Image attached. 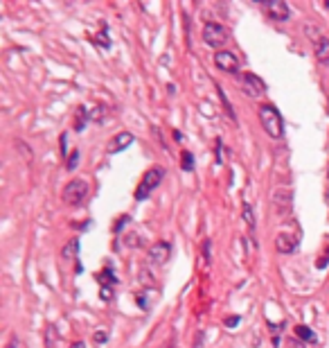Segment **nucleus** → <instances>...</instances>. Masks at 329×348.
<instances>
[{
	"instance_id": "f257e3e1",
	"label": "nucleus",
	"mask_w": 329,
	"mask_h": 348,
	"mask_svg": "<svg viewBox=\"0 0 329 348\" xmlns=\"http://www.w3.org/2000/svg\"><path fill=\"white\" fill-rule=\"evenodd\" d=\"M259 122L264 127V131L270 138H282L284 134V124H282V116L273 104H264L259 109Z\"/></svg>"
},
{
	"instance_id": "f03ea898",
	"label": "nucleus",
	"mask_w": 329,
	"mask_h": 348,
	"mask_svg": "<svg viewBox=\"0 0 329 348\" xmlns=\"http://www.w3.org/2000/svg\"><path fill=\"white\" fill-rule=\"evenodd\" d=\"M163 179H164V170H163V167H151V170H147V172H144V177H142V181H140V186L135 188V199L144 201L153 192V190H156L160 183H163Z\"/></svg>"
},
{
	"instance_id": "7ed1b4c3",
	"label": "nucleus",
	"mask_w": 329,
	"mask_h": 348,
	"mask_svg": "<svg viewBox=\"0 0 329 348\" xmlns=\"http://www.w3.org/2000/svg\"><path fill=\"white\" fill-rule=\"evenodd\" d=\"M88 195V183L83 179H72L68 186L63 188V201L70 204V206H79Z\"/></svg>"
},
{
	"instance_id": "20e7f679",
	"label": "nucleus",
	"mask_w": 329,
	"mask_h": 348,
	"mask_svg": "<svg viewBox=\"0 0 329 348\" xmlns=\"http://www.w3.org/2000/svg\"><path fill=\"white\" fill-rule=\"evenodd\" d=\"M203 41L212 47H221L228 41V32H226V27L221 23L210 21V23H206V27H203Z\"/></svg>"
},
{
	"instance_id": "39448f33",
	"label": "nucleus",
	"mask_w": 329,
	"mask_h": 348,
	"mask_svg": "<svg viewBox=\"0 0 329 348\" xmlns=\"http://www.w3.org/2000/svg\"><path fill=\"white\" fill-rule=\"evenodd\" d=\"M241 82H244V91H246L248 95H253V97H259V95L266 93L264 79H262L259 75H255V72H244Z\"/></svg>"
},
{
	"instance_id": "423d86ee",
	"label": "nucleus",
	"mask_w": 329,
	"mask_h": 348,
	"mask_svg": "<svg viewBox=\"0 0 329 348\" xmlns=\"http://www.w3.org/2000/svg\"><path fill=\"white\" fill-rule=\"evenodd\" d=\"M214 64H217L219 70H224V72L239 70V59H237V54L230 52V50H221V52L214 54Z\"/></svg>"
},
{
	"instance_id": "0eeeda50",
	"label": "nucleus",
	"mask_w": 329,
	"mask_h": 348,
	"mask_svg": "<svg viewBox=\"0 0 329 348\" xmlns=\"http://www.w3.org/2000/svg\"><path fill=\"white\" fill-rule=\"evenodd\" d=\"M298 244H300V240H298V235H293V233H280V235L275 237V249L284 255L295 254Z\"/></svg>"
},
{
	"instance_id": "6e6552de",
	"label": "nucleus",
	"mask_w": 329,
	"mask_h": 348,
	"mask_svg": "<svg viewBox=\"0 0 329 348\" xmlns=\"http://www.w3.org/2000/svg\"><path fill=\"white\" fill-rule=\"evenodd\" d=\"M131 142H133V134L131 131H120L118 136H113L111 140H108V154H120L124 152V149L129 147Z\"/></svg>"
},
{
	"instance_id": "1a4fd4ad",
	"label": "nucleus",
	"mask_w": 329,
	"mask_h": 348,
	"mask_svg": "<svg viewBox=\"0 0 329 348\" xmlns=\"http://www.w3.org/2000/svg\"><path fill=\"white\" fill-rule=\"evenodd\" d=\"M171 255V244L169 242H156L151 249H149V258L156 265H164Z\"/></svg>"
},
{
	"instance_id": "9d476101",
	"label": "nucleus",
	"mask_w": 329,
	"mask_h": 348,
	"mask_svg": "<svg viewBox=\"0 0 329 348\" xmlns=\"http://www.w3.org/2000/svg\"><path fill=\"white\" fill-rule=\"evenodd\" d=\"M268 16L273 18V21H288V16H291V9H288L287 2H282V0H275V2H270V5H268Z\"/></svg>"
},
{
	"instance_id": "9b49d317",
	"label": "nucleus",
	"mask_w": 329,
	"mask_h": 348,
	"mask_svg": "<svg viewBox=\"0 0 329 348\" xmlns=\"http://www.w3.org/2000/svg\"><path fill=\"white\" fill-rule=\"evenodd\" d=\"M316 57H318V61L329 64V39L327 36H320L316 41Z\"/></svg>"
},
{
	"instance_id": "f8f14e48",
	"label": "nucleus",
	"mask_w": 329,
	"mask_h": 348,
	"mask_svg": "<svg viewBox=\"0 0 329 348\" xmlns=\"http://www.w3.org/2000/svg\"><path fill=\"white\" fill-rule=\"evenodd\" d=\"M86 120H90V111H86V106H79V109H77L75 131H83V127H86Z\"/></svg>"
},
{
	"instance_id": "ddd939ff",
	"label": "nucleus",
	"mask_w": 329,
	"mask_h": 348,
	"mask_svg": "<svg viewBox=\"0 0 329 348\" xmlns=\"http://www.w3.org/2000/svg\"><path fill=\"white\" fill-rule=\"evenodd\" d=\"M295 335L300 339H305V342H313V332L311 328H307V325H295Z\"/></svg>"
},
{
	"instance_id": "4468645a",
	"label": "nucleus",
	"mask_w": 329,
	"mask_h": 348,
	"mask_svg": "<svg viewBox=\"0 0 329 348\" xmlns=\"http://www.w3.org/2000/svg\"><path fill=\"white\" fill-rule=\"evenodd\" d=\"M244 222L248 224V229H255V215H253L250 204H244Z\"/></svg>"
},
{
	"instance_id": "2eb2a0df",
	"label": "nucleus",
	"mask_w": 329,
	"mask_h": 348,
	"mask_svg": "<svg viewBox=\"0 0 329 348\" xmlns=\"http://www.w3.org/2000/svg\"><path fill=\"white\" fill-rule=\"evenodd\" d=\"M77 249H79V240L68 242L65 244V249H63V258H72V255H77Z\"/></svg>"
},
{
	"instance_id": "dca6fc26",
	"label": "nucleus",
	"mask_w": 329,
	"mask_h": 348,
	"mask_svg": "<svg viewBox=\"0 0 329 348\" xmlns=\"http://www.w3.org/2000/svg\"><path fill=\"white\" fill-rule=\"evenodd\" d=\"M183 170H185V172L194 170V156H192L189 152H183Z\"/></svg>"
},
{
	"instance_id": "f3484780",
	"label": "nucleus",
	"mask_w": 329,
	"mask_h": 348,
	"mask_svg": "<svg viewBox=\"0 0 329 348\" xmlns=\"http://www.w3.org/2000/svg\"><path fill=\"white\" fill-rule=\"evenodd\" d=\"M104 113H106L104 106H95L93 111H90V122H102V120H104Z\"/></svg>"
},
{
	"instance_id": "a211bd4d",
	"label": "nucleus",
	"mask_w": 329,
	"mask_h": 348,
	"mask_svg": "<svg viewBox=\"0 0 329 348\" xmlns=\"http://www.w3.org/2000/svg\"><path fill=\"white\" fill-rule=\"evenodd\" d=\"M217 93H219V97H221V102H224V106H226V113H228L230 118H235V111H232V106H230V102H228V97H226V93L219 89V86H217Z\"/></svg>"
},
{
	"instance_id": "6ab92c4d",
	"label": "nucleus",
	"mask_w": 329,
	"mask_h": 348,
	"mask_svg": "<svg viewBox=\"0 0 329 348\" xmlns=\"http://www.w3.org/2000/svg\"><path fill=\"white\" fill-rule=\"evenodd\" d=\"M100 296H102V301H111L113 299V285H102Z\"/></svg>"
},
{
	"instance_id": "aec40b11",
	"label": "nucleus",
	"mask_w": 329,
	"mask_h": 348,
	"mask_svg": "<svg viewBox=\"0 0 329 348\" xmlns=\"http://www.w3.org/2000/svg\"><path fill=\"white\" fill-rule=\"evenodd\" d=\"M97 278H100V280H108L111 285H115V283H118V278L113 276V272H111V269H104V272H102Z\"/></svg>"
},
{
	"instance_id": "412c9836",
	"label": "nucleus",
	"mask_w": 329,
	"mask_h": 348,
	"mask_svg": "<svg viewBox=\"0 0 329 348\" xmlns=\"http://www.w3.org/2000/svg\"><path fill=\"white\" fill-rule=\"evenodd\" d=\"M129 219H131L129 215H122V217H120L118 222H115V226H113V231H115V233H120V231H122V226H124V224H129Z\"/></svg>"
},
{
	"instance_id": "4be33fe9",
	"label": "nucleus",
	"mask_w": 329,
	"mask_h": 348,
	"mask_svg": "<svg viewBox=\"0 0 329 348\" xmlns=\"http://www.w3.org/2000/svg\"><path fill=\"white\" fill-rule=\"evenodd\" d=\"M77 161H79V152H72L70 156H68V165H65V167H68V170H75Z\"/></svg>"
},
{
	"instance_id": "5701e85b",
	"label": "nucleus",
	"mask_w": 329,
	"mask_h": 348,
	"mask_svg": "<svg viewBox=\"0 0 329 348\" xmlns=\"http://www.w3.org/2000/svg\"><path fill=\"white\" fill-rule=\"evenodd\" d=\"M106 339H108V335H106L104 330H97V332L93 335V342H95V344H104Z\"/></svg>"
},
{
	"instance_id": "b1692460",
	"label": "nucleus",
	"mask_w": 329,
	"mask_h": 348,
	"mask_svg": "<svg viewBox=\"0 0 329 348\" xmlns=\"http://www.w3.org/2000/svg\"><path fill=\"white\" fill-rule=\"evenodd\" d=\"M327 265H329V249H327V254H325L323 258L316 260V267H318V269H323V267H327Z\"/></svg>"
},
{
	"instance_id": "393cba45",
	"label": "nucleus",
	"mask_w": 329,
	"mask_h": 348,
	"mask_svg": "<svg viewBox=\"0 0 329 348\" xmlns=\"http://www.w3.org/2000/svg\"><path fill=\"white\" fill-rule=\"evenodd\" d=\"M59 142H61V154H68V145H65V142H68V134H61V138H59Z\"/></svg>"
},
{
	"instance_id": "a878e982",
	"label": "nucleus",
	"mask_w": 329,
	"mask_h": 348,
	"mask_svg": "<svg viewBox=\"0 0 329 348\" xmlns=\"http://www.w3.org/2000/svg\"><path fill=\"white\" fill-rule=\"evenodd\" d=\"M203 258H206V262H210V240L203 242Z\"/></svg>"
},
{
	"instance_id": "bb28decb",
	"label": "nucleus",
	"mask_w": 329,
	"mask_h": 348,
	"mask_svg": "<svg viewBox=\"0 0 329 348\" xmlns=\"http://www.w3.org/2000/svg\"><path fill=\"white\" fill-rule=\"evenodd\" d=\"M226 324H228V328H235V325L239 324V317H228L226 319Z\"/></svg>"
},
{
	"instance_id": "cd10ccee",
	"label": "nucleus",
	"mask_w": 329,
	"mask_h": 348,
	"mask_svg": "<svg viewBox=\"0 0 329 348\" xmlns=\"http://www.w3.org/2000/svg\"><path fill=\"white\" fill-rule=\"evenodd\" d=\"M140 242V240H138V237H135V233H131L129 237H126V244H129V247H135V244Z\"/></svg>"
},
{
	"instance_id": "c85d7f7f",
	"label": "nucleus",
	"mask_w": 329,
	"mask_h": 348,
	"mask_svg": "<svg viewBox=\"0 0 329 348\" xmlns=\"http://www.w3.org/2000/svg\"><path fill=\"white\" fill-rule=\"evenodd\" d=\"M70 348H86V344H83V342H75Z\"/></svg>"
},
{
	"instance_id": "c756f323",
	"label": "nucleus",
	"mask_w": 329,
	"mask_h": 348,
	"mask_svg": "<svg viewBox=\"0 0 329 348\" xmlns=\"http://www.w3.org/2000/svg\"><path fill=\"white\" fill-rule=\"evenodd\" d=\"M18 346V342H16V339H12V342H9V346H7V348H16Z\"/></svg>"
},
{
	"instance_id": "7c9ffc66",
	"label": "nucleus",
	"mask_w": 329,
	"mask_h": 348,
	"mask_svg": "<svg viewBox=\"0 0 329 348\" xmlns=\"http://www.w3.org/2000/svg\"><path fill=\"white\" fill-rule=\"evenodd\" d=\"M327 201H329V190H327Z\"/></svg>"
},
{
	"instance_id": "2f4dec72",
	"label": "nucleus",
	"mask_w": 329,
	"mask_h": 348,
	"mask_svg": "<svg viewBox=\"0 0 329 348\" xmlns=\"http://www.w3.org/2000/svg\"><path fill=\"white\" fill-rule=\"evenodd\" d=\"M313 348H320V346H313Z\"/></svg>"
}]
</instances>
